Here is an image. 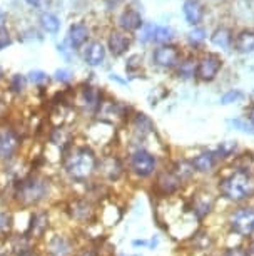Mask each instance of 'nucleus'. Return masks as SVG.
Here are the masks:
<instances>
[{
    "instance_id": "f257e3e1",
    "label": "nucleus",
    "mask_w": 254,
    "mask_h": 256,
    "mask_svg": "<svg viewBox=\"0 0 254 256\" xmlns=\"http://www.w3.org/2000/svg\"><path fill=\"white\" fill-rule=\"evenodd\" d=\"M214 188L218 191L219 202H224L228 208L253 202L254 172L224 164L214 176Z\"/></svg>"
},
{
    "instance_id": "f03ea898",
    "label": "nucleus",
    "mask_w": 254,
    "mask_h": 256,
    "mask_svg": "<svg viewBox=\"0 0 254 256\" xmlns=\"http://www.w3.org/2000/svg\"><path fill=\"white\" fill-rule=\"evenodd\" d=\"M97 164L99 156L89 144L75 148L70 146L62 158L65 174L72 182H77V184H87L89 181H92L94 176H97Z\"/></svg>"
},
{
    "instance_id": "7ed1b4c3",
    "label": "nucleus",
    "mask_w": 254,
    "mask_h": 256,
    "mask_svg": "<svg viewBox=\"0 0 254 256\" xmlns=\"http://www.w3.org/2000/svg\"><path fill=\"white\" fill-rule=\"evenodd\" d=\"M186 202H188L191 214L194 216L196 221L199 224H204L206 220H209L218 211L219 196L214 188V182L208 184V182L198 181L194 186H191V192L186 198Z\"/></svg>"
},
{
    "instance_id": "20e7f679",
    "label": "nucleus",
    "mask_w": 254,
    "mask_h": 256,
    "mask_svg": "<svg viewBox=\"0 0 254 256\" xmlns=\"http://www.w3.org/2000/svg\"><path fill=\"white\" fill-rule=\"evenodd\" d=\"M52 191L50 181L44 176L39 174H28L25 178H20L13 190V198H15L17 204L22 210L28 208H35L42 204Z\"/></svg>"
},
{
    "instance_id": "39448f33",
    "label": "nucleus",
    "mask_w": 254,
    "mask_h": 256,
    "mask_svg": "<svg viewBox=\"0 0 254 256\" xmlns=\"http://www.w3.org/2000/svg\"><path fill=\"white\" fill-rule=\"evenodd\" d=\"M124 161H126L127 172L137 181L154 180L157 171L161 169V158L146 146L132 148Z\"/></svg>"
},
{
    "instance_id": "423d86ee",
    "label": "nucleus",
    "mask_w": 254,
    "mask_h": 256,
    "mask_svg": "<svg viewBox=\"0 0 254 256\" xmlns=\"http://www.w3.org/2000/svg\"><path fill=\"white\" fill-rule=\"evenodd\" d=\"M224 230L241 241L254 238V201L224 211Z\"/></svg>"
},
{
    "instance_id": "0eeeda50",
    "label": "nucleus",
    "mask_w": 254,
    "mask_h": 256,
    "mask_svg": "<svg viewBox=\"0 0 254 256\" xmlns=\"http://www.w3.org/2000/svg\"><path fill=\"white\" fill-rule=\"evenodd\" d=\"M152 190L159 200H171V198L183 196L186 184L172 172L169 166H161L154 180H152Z\"/></svg>"
},
{
    "instance_id": "6e6552de",
    "label": "nucleus",
    "mask_w": 254,
    "mask_h": 256,
    "mask_svg": "<svg viewBox=\"0 0 254 256\" xmlns=\"http://www.w3.org/2000/svg\"><path fill=\"white\" fill-rule=\"evenodd\" d=\"M126 174H127L126 161L121 156H117V154H105V156L99 158L97 176L102 178L105 184L119 182Z\"/></svg>"
},
{
    "instance_id": "1a4fd4ad",
    "label": "nucleus",
    "mask_w": 254,
    "mask_h": 256,
    "mask_svg": "<svg viewBox=\"0 0 254 256\" xmlns=\"http://www.w3.org/2000/svg\"><path fill=\"white\" fill-rule=\"evenodd\" d=\"M67 212L70 214L72 221H75V223H79V224H85V226L97 223V218H99L97 206H95V202L90 200L89 196L70 200L69 206H67Z\"/></svg>"
},
{
    "instance_id": "9d476101",
    "label": "nucleus",
    "mask_w": 254,
    "mask_h": 256,
    "mask_svg": "<svg viewBox=\"0 0 254 256\" xmlns=\"http://www.w3.org/2000/svg\"><path fill=\"white\" fill-rule=\"evenodd\" d=\"M198 178H214L221 169V161L216 156L214 149H201L188 156Z\"/></svg>"
},
{
    "instance_id": "9b49d317",
    "label": "nucleus",
    "mask_w": 254,
    "mask_h": 256,
    "mask_svg": "<svg viewBox=\"0 0 254 256\" xmlns=\"http://www.w3.org/2000/svg\"><path fill=\"white\" fill-rule=\"evenodd\" d=\"M188 244L189 251L201 254H209L213 251L218 250V236L214 234V231L208 228V226H199L196 230V233L191 236L188 241H184Z\"/></svg>"
},
{
    "instance_id": "f8f14e48",
    "label": "nucleus",
    "mask_w": 254,
    "mask_h": 256,
    "mask_svg": "<svg viewBox=\"0 0 254 256\" xmlns=\"http://www.w3.org/2000/svg\"><path fill=\"white\" fill-rule=\"evenodd\" d=\"M18 149H20V138L15 132V129L8 128V126L0 128V161H13L17 158Z\"/></svg>"
},
{
    "instance_id": "ddd939ff",
    "label": "nucleus",
    "mask_w": 254,
    "mask_h": 256,
    "mask_svg": "<svg viewBox=\"0 0 254 256\" xmlns=\"http://www.w3.org/2000/svg\"><path fill=\"white\" fill-rule=\"evenodd\" d=\"M75 251V241L69 234H52L45 240L47 256H74Z\"/></svg>"
},
{
    "instance_id": "4468645a",
    "label": "nucleus",
    "mask_w": 254,
    "mask_h": 256,
    "mask_svg": "<svg viewBox=\"0 0 254 256\" xmlns=\"http://www.w3.org/2000/svg\"><path fill=\"white\" fill-rule=\"evenodd\" d=\"M167 166L172 169V172L179 178L181 181L184 182L186 188H191L198 182V174H196L193 164L189 162L188 156H177V158H172Z\"/></svg>"
},
{
    "instance_id": "2eb2a0df",
    "label": "nucleus",
    "mask_w": 254,
    "mask_h": 256,
    "mask_svg": "<svg viewBox=\"0 0 254 256\" xmlns=\"http://www.w3.org/2000/svg\"><path fill=\"white\" fill-rule=\"evenodd\" d=\"M223 69V59L216 54H206L199 59L198 64V79L203 82H213Z\"/></svg>"
},
{
    "instance_id": "dca6fc26",
    "label": "nucleus",
    "mask_w": 254,
    "mask_h": 256,
    "mask_svg": "<svg viewBox=\"0 0 254 256\" xmlns=\"http://www.w3.org/2000/svg\"><path fill=\"white\" fill-rule=\"evenodd\" d=\"M50 223V216L47 211H32L30 216H28V230H27V234L35 241V240H40L44 238L49 231V224Z\"/></svg>"
},
{
    "instance_id": "f3484780",
    "label": "nucleus",
    "mask_w": 254,
    "mask_h": 256,
    "mask_svg": "<svg viewBox=\"0 0 254 256\" xmlns=\"http://www.w3.org/2000/svg\"><path fill=\"white\" fill-rule=\"evenodd\" d=\"M152 62L159 67H164V69H171L181 62V52L176 46H159L152 52Z\"/></svg>"
},
{
    "instance_id": "a211bd4d",
    "label": "nucleus",
    "mask_w": 254,
    "mask_h": 256,
    "mask_svg": "<svg viewBox=\"0 0 254 256\" xmlns=\"http://www.w3.org/2000/svg\"><path fill=\"white\" fill-rule=\"evenodd\" d=\"M132 132L137 139L136 146H141V142L146 141L147 138H151L154 134V122L151 120L149 116L146 114H136L132 119Z\"/></svg>"
},
{
    "instance_id": "6ab92c4d",
    "label": "nucleus",
    "mask_w": 254,
    "mask_h": 256,
    "mask_svg": "<svg viewBox=\"0 0 254 256\" xmlns=\"http://www.w3.org/2000/svg\"><path fill=\"white\" fill-rule=\"evenodd\" d=\"M213 149H214L216 156H218V159L221 161L223 166H224V164H228V162H231L233 159L236 158L239 152H241V149H239V142L236 141V139L221 141V142L216 144Z\"/></svg>"
},
{
    "instance_id": "aec40b11",
    "label": "nucleus",
    "mask_w": 254,
    "mask_h": 256,
    "mask_svg": "<svg viewBox=\"0 0 254 256\" xmlns=\"http://www.w3.org/2000/svg\"><path fill=\"white\" fill-rule=\"evenodd\" d=\"M107 47L114 57H121L126 54L129 50V47H131V38L122 32H112L111 36H109Z\"/></svg>"
},
{
    "instance_id": "412c9836",
    "label": "nucleus",
    "mask_w": 254,
    "mask_h": 256,
    "mask_svg": "<svg viewBox=\"0 0 254 256\" xmlns=\"http://www.w3.org/2000/svg\"><path fill=\"white\" fill-rule=\"evenodd\" d=\"M84 60L90 67H99L105 60V47L102 42H90L84 50Z\"/></svg>"
},
{
    "instance_id": "4be33fe9",
    "label": "nucleus",
    "mask_w": 254,
    "mask_h": 256,
    "mask_svg": "<svg viewBox=\"0 0 254 256\" xmlns=\"http://www.w3.org/2000/svg\"><path fill=\"white\" fill-rule=\"evenodd\" d=\"M89 38V27L82 22L72 24L69 28V44L72 49H80Z\"/></svg>"
},
{
    "instance_id": "5701e85b",
    "label": "nucleus",
    "mask_w": 254,
    "mask_h": 256,
    "mask_svg": "<svg viewBox=\"0 0 254 256\" xmlns=\"http://www.w3.org/2000/svg\"><path fill=\"white\" fill-rule=\"evenodd\" d=\"M198 64L199 60L194 57H186L176 66V76L183 80H191L198 77Z\"/></svg>"
},
{
    "instance_id": "b1692460",
    "label": "nucleus",
    "mask_w": 254,
    "mask_h": 256,
    "mask_svg": "<svg viewBox=\"0 0 254 256\" xmlns=\"http://www.w3.org/2000/svg\"><path fill=\"white\" fill-rule=\"evenodd\" d=\"M119 26H121L124 30L132 32V30H139V28H142L144 22L141 18V14L132 10V8H127V10H124L121 14V17H119Z\"/></svg>"
},
{
    "instance_id": "393cba45",
    "label": "nucleus",
    "mask_w": 254,
    "mask_h": 256,
    "mask_svg": "<svg viewBox=\"0 0 254 256\" xmlns=\"http://www.w3.org/2000/svg\"><path fill=\"white\" fill-rule=\"evenodd\" d=\"M184 16L191 26H198L204 17V8L198 0H186L184 2Z\"/></svg>"
},
{
    "instance_id": "a878e982",
    "label": "nucleus",
    "mask_w": 254,
    "mask_h": 256,
    "mask_svg": "<svg viewBox=\"0 0 254 256\" xmlns=\"http://www.w3.org/2000/svg\"><path fill=\"white\" fill-rule=\"evenodd\" d=\"M234 47L241 54H251V52H254V32L253 30L239 32L236 40H234Z\"/></svg>"
},
{
    "instance_id": "bb28decb",
    "label": "nucleus",
    "mask_w": 254,
    "mask_h": 256,
    "mask_svg": "<svg viewBox=\"0 0 254 256\" xmlns=\"http://www.w3.org/2000/svg\"><path fill=\"white\" fill-rule=\"evenodd\" d=\"M82 102L89 110H99L102 108V98L95 88H85L82 90Z\"/></svg>"
},
{
    "instance_id": "cd10ccee",
    "label": "nucleus",
    "mask_w": 254,
    "mask_h": 256,
    "mask_svg": "<svg viewBox=\"0 0 254 256\" xmlns=\"http://www.w3.org/2000/svg\"><path fill=\"white\" fill-rule=\"evenodd\" d=\"M211 42H213L216 47L229 49L233 44V34L226 27H219V28H216V30L213 32V36H211Z\"/></svg>"
},
{
    "instance_id": "c85d7f7f",
    "label": "nucleus",
    "mask_w": 254,
    "mask_h": 256,
    "mask_svg": "<svg viewBox=\"0 0 254 256\" xmlns=\"http://www.w3.org/2000/svg\"><path fill=\"white\" fill-rule=\"evenodd\" d=\"M40 26L44 27L45 32L49 34H57L60 28V20L57 18V16H54V14H42L40 17Z\"/></svg>"
},
{
    "instance_id": "c756f323",
    "label": "nucleus",
    "mask_w": 254,
    "mask_h": 256,
    "mask_svg": "<svg viewBox=\"0 0 254 256\" xmlns=\"http://www.w3.org/2000/svg\"><path fill=\"white\" fill-rule=\"evenodd\" d=\"M13 228V214L7 210H0V236L10 234Z\"/></svg>"
},
{
    "instance_id": "7c9ffc66",
    "label": "nucleus",
    "mask_w": 254,
    "mask_h": 256,
    "mask_svg": "<svg viewBox=\"0 0 254 256\" xmlns=\"http://www.w3.org/2000/svg\"><path fill=\"white\" fill-rule=\"evenodd\" d=\"M8 88H10V90L13 94H22L23 90L27 89V77L22 76V74H13Z\"/></svg>"
},
{
    "instance_id": "2f4dec72",
    "label": "nucleus",
    "mask_w": 254,
    "mask_h": 256,
    "mask_svg": "<svg viewBox=\"0 0 254 256\" xmlns=\"http://www.w3.org/2000/svg\"><path fill=\"white\" fill-rule=\"evenodd\" d=\"M172 36H174L172 28H169V27H156L154 40H152V42H157V44H161V46H166L167 42L172 38Z\"/></svg>"
},
{
    "instance_id": "473e14b6",
    "label": "nucleus",
    "mask_w": 254,
    "mask_h": 256,
    "mask_svg": "<svg viewBox=\"0 0 254 256\" xmlns=\"http://www.w3.org/2000/svg\"><path fill=\"white\" fill-rule=\"evenodd\" d=\"M28 80H30L33 86H37V88H44V86L49 84L50 77L49 74H45L44 70H32L30 74H28Z\"/></svg>"
},
{
    "instance_id": "72a5a7b5",
    "label": "nucleus",
    "mask_w": 254,
    "mask_h": 256,
    "mask_svg": "<svg viewBox=\"0 0 254 256\" xmlns=\"http://www.w3.org/2000/svg\"><path fill=\"white\" fill-rule=\"evenodd\" d=\"M243 99V92L239 89H229L228 92H224L223 96H221V102L223 106H231V104H236V102H239V100Z\"/></svg>"
},
{
    "instance_id": "f704fd0d",
    "label": "nucleus",
    "mask_w": 254,
    "mask_h": 256,
    "mask_svg": "<svg viewBox=\"0 0 254 256\" xmlns=\"http://www.w3.org/2000/svg\"><path fill=\"white\" fill-rule=\"evenodd\" d=\"M219 256H246V251H244V243L221 246V250H219Z\"/></svg>"
},
{
    "instance_id": "c9c22d12",
    "label": "nucleus",
    "mask_w": 254,
    "mask_h": 256,
    "mask_svg": "<svg viewBox=\"0 0 254 256\" xmlns=\"http://www.w3.org/2000/svg\"><path fill=\"white\" fill-rule=\"evenodd\" d=\"M229 124H231L233 128H236L238 131L254 136V126L249 122L248 119H233V120H229Z\"/></svg>"
},
{
    "instance_id": "e433bc0d",
    "label": "nucleus",
    "mask_w": 254,
    "mask_h": 256,
    "mask_svg": "<svg viewBox=\"0 0 254 256\" xmlns=\"http://www.w3.org/2000/svg\"><path fill=\"white\" fill-rule=\"evenodd\" d=\"M204 38H206V36H204V30H203V28H194L193 32H189V42H191L193 46L203 44Z\"/></svg>"
},
{
    "instance_id": "4c0bfd02",
    "label": "nucleus",
    "mask_w": 254,
    "mask_h": 256,
    "mask_svg": "<svg viewBox=\"0 0 254 256\" xmlns=\"http://www.w3.org/2000/svg\"><path fill=\"white\" fill-rule=\"evenodd\" d=\"M12 44V38H10V34L3 26H0V50L5 49L7 46Z\"/></svg>"
},
{
    "instance_id": "58836bf2",
    "label": "nucleus",
    "mask_w": 254,
    "mask_h": 256,
    "mask_svg": "<svg viewBox=\"0 0 254 256\" xmlns=\"http://www.w3.org/2000/svg\"><path fill=\"white\" fill-rule=\"evenodd\" d=\"M154 34H156V26L154 24H149V26H146L142 28L141 38L144 42H151V40H154Z\"/></svg>"
},
{
    "instance_id": "ea45409f",
    "label": "nucleus",
    "mask_w": 254,
    "mask_h": 256,
    "mask_svg": "<svg viewBox=\"0 0 254 256\" xmlns=\"http://www.w3.org/2000/svg\"><path fill=\"white\" fill-rule=\"evenodd\" d=\"M74 256H100V251L95 246H85V248L75 251Z\"/></svg>"
},
{
    "instance_id": "a19ab883",
    "label": "nucleus",
    "mask_w": 254,
    "mask_h": 256,
    "mask_svg": "<svg viewBox=\"0 0 254 256\" xmlns=\"http://www.w3.org/2000/svg\"><path fill=\"white\" fill-rule=\"evenodd\" d=\"M55 80H59V82H70L72 80V72L70 70H67V69H59V70H55Z\"/></svg>"
},
{
    "instance_id": "79ce46f5",
    "label": "nucleus",
    "mask_w": 254,
    "mask_h": 256,
    "mask_svg": "<svg viewBox=\"0 0 254 256\" xmlns=\"http://www.w3.org/2000/svg\"><path fill=\"white\" fill-rule=\"evenodd\" d=\"M244 251H246V256H254V238L244 241Z\"/></svg>"
},
{
    "instance_id": "37998d69",
    "label": "nucleus",
    "mask_w": 254,
    "mask_h": 256,
    "mask_svg": "<svg viewBox=\"0 0 254 256\" xmlns=\"http://www.w3.org/2000/svg\"><path fill=\"white\" fill-rule=\"evenodd\" d=\"M246 119L254 126V102L249 106V109H248V112H246Z\"/></svg>"
},
{
    "instance_id": "c03bdc74",
    "label": "nucleus",
    "mask_w": 254,
    "mask_h": 256,
    "mask_svg": "<svg viewBox=\"0 0 254 256\" xmlns=\"http://www.w3.org/2000/svg\"><path fill=\"white\" fill-rule=\"evenodd\" d=\"M132 246H146V248H149V241H146V240H134Z\"/></svg>"
},
{
    "instance_id": "a18cd8bd",
    "label": "nucleus",
    "mask_w": 254,
    "mask_h": 256,
    "mask_svg": "<svg viewBox=\"0 0 254 256\" xmlns=\"http://www.w3.org/2000/svg\"><path fill=\"white\" fill-rule=\"evenodd\" d=\"M30 6H35V7H40L42 6V0H27Z\"/></svg>"
},
{
    "instance_id": "49530a36",
    "label": "nucleus",
    "mask_w": 254,
    "mask_h": 256,
    "mask_svg": "<svg viewBox=\"0 0 254 256\" xmlns=\"http://www.w3.org/2000/svg\"><path fill=\"white\" fill-rule=\"evenodd\" d=\"M2 77H3V72H2V69H0V79H2Z\"/></svg>"
},
{
    "instance_id": "de8ad7c7",
    "label": "nucleus",
    "mask_w": 254,
    "mask_h": 256,
    "mask_svg": "<svg viewBox=\"0 0 254 256\" xmlns=\"http://www.w3.org/2000/svg\"><path fill=\"white\" fill-rule=\"evenodd\" d=\"M124 256H127V254H124Z\"/></svg>"
}]
</instances>
